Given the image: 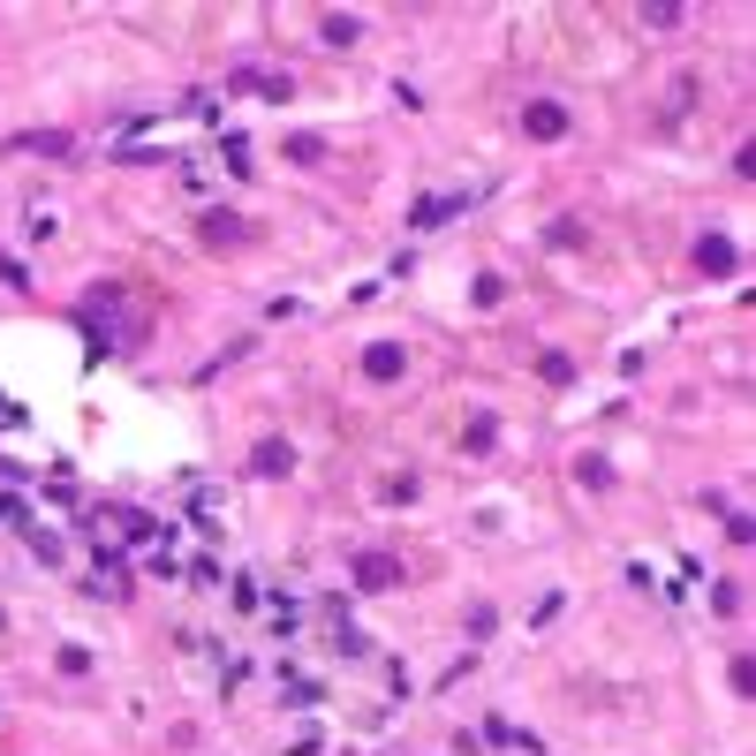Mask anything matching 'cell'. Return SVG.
Wrapping results in <instances>:
<instances>
[{"mask_svg": "<svg viewBox=\"0 0 756 756\" xmlns=\"http://www.w3.org/2000/svg\"><path fill=\"white\" fill-rule=\"evenodd\" d=\"M348 575H356V590H401V575H409V567H401L394 552H356V560H348Z\"/></svg>", "mask_w": 756, "mask_h": 756, "instance_id": "1", "label": "cell"}, {"mask_svg": "<svg viewBox=\"0 0 756 756\" xmlns=\"http://www.w3.org/2000/svg\"><path fill=\"white\" fill-rule=\"evenodd\" d=\"M401 371H409V348L401 341H371L363 348V378H371V386H394Z\"/></svg>", "mask_w": 756, "mask_h": 756, "instance_id": "2", "label": "cell"}, {"mask_svg": "<svg viewBox=\"0 0 756 756\" xmlns=\"http://www.w3.org/2000/svg\"><path fill=\"white\" fill-rule=\"evenodd\" d=\"M522 129H530L537 144L567 137V106H560V99H530V106H522Z\"/></svg>", "mask_w": 756, "mask_h": 756, "instance_id": "3", "label": "cell"}, {"mask_svg": "<svg viewBox=\"0 0 756 756\" xmlns=\"http://www.w3.org/2000/svg\"><path fill=\"white\" fill-rule=\"evenodd\" d=\"M696 273H711V280L741 273V250H734L726 235H704V242H696Z\"/></svg>", "mask_w": 756, "mask_h": 756, "instance_id": "4", "label": "cell"}, {"mask_svg": "<svg viewBox=\"0 0 756 756\" xmlns=\"http://www.w3.org/2000/svg\"><path fill=\"white\" fill-rule=\"evenodd\" d=\"M8 152H23V159H69L76 144H69V129H38V137H16Z\"/></svg>", "mask_w": 756, "mask_h": 756, "instance_id": "5", "label": "cell"}, {"mask_svg": "<svg viewBox=\"0 0 756 756\" xmlns=\"http://www.w3.org/2000/svg\"><path fill=\"white\" fill-rule=\"evenodd\" d=\"M227 91H258V99H295V76H258V69H235Z\"/></svg>", "mask_w": 756, "mask_h": 756, "instance_id": "6", "label": "cell"}, {"mask_svg": "<svg viewBox=\"0 0 756 756\" xmlns=\"http://www.w3.org/2000/svg\"><path fill=\"white\" fill-rule=\"evenodd\" d=\"M250 469H258V477H288L295 447H288V439H258V447H250Z\"/></svg>", "mask_w": 756, "mask_h": 756, "instance_id": "7", "label": "cell"}, {"mask_svg": "<svg viewBox=\"0 0 756 756\" xmlns=\"http://www.w3.org/2000/svg\"><path fill=\"white\" fill-rule=\"evenodd\" d=\"M454 212H469V197H416V212H409V227H447Z\"/></svg>", "mask_w": 756, "mask_h": 756, "instance_id": "8", "label": "cell"}, {"mask_svg": "<svg viewBox=\"0 0 756 756\" xmlns=\"http://www.w3.org/2000/svg\"><path fill=\"white\" fill-rule=\"evenodd\" d=\"M318 38H326V46H356V38H363V16H341V8H326V16H318Z\"/></svg>", "mask_w": 756, "mask_h": 756, "instance_id": "9", "label": "cell"}, {"mask_svg": "<svg viewBox=\"0 0 756 756\" xmlns=\"http://www.w3.org/2000/svg\"><path fill=\"white\" fill-rule=\"evenodd\" d=\"M462 447H469V454H492V447H499V424H492L484 409H477V416L462 424Z\"/></svg>", "mask_w": 756, "mask_h": 756, "instance_id": "10", "label": "cell"}, {"mask_svg": "<svg viewBox=\"0 0 756 756\" xmlns=\"http://www.w3.org/2000/svg\"><path fill=\"white\" fill-rule=\"evenodd\" d=\"M114 522H121V537H137V545H152V537H159V522L144 515V507H114Z\"/></svg>", "mask_w": 756, "mask_h": 756, "instance_id": "11", "label": "cell"}, {"mask_svg": "<svg viewBox=\"0 0 756 756\" xmlns=\"http://www.w3.org/2000/svg\"><path fill=\"white\" fill-rule=\"evenodd\" d=\"M280 696H288L295 711H318V704H326V688H318V681H303V673H295V681H280Z\"/></svg>", "mask_w": 756, "mask_h": 756, "instance_id": "12", "label": "cell"}, {"mask_svg": "<svg viewBox=\"0 0 756 756\" xmlns=\"http://www.w3.org/2000/svg\"><path fill=\"white\" fill-rule=\"evenodd\" d=\"M288 159H295V167H318V159H326V137H310V129H295V137H288Z\"/></svg>", "mask_w": 756, "mask_h": 756, "instance_id": "13", "label": "cell"}, {"mask_svg": "<svg viewBox=\"0 0 756 756\" xmlns=\"http://www.w3.org/2000/svg\"><path fill=\"white\" fill-rule=\"evenodd\" d=\"M537 378H545V386H575V363H567L560 348H545V356H537Z\"/></svg>", "mask_w": 756, "mask_h": 756, "instance_id": "14", "label": "cell"}, {"mask_svg": "<svg viewBox=\"0 0 756 756\" xmlns=\"http://www.w3.org/2000/svg\"><path fill=\"white\" fill-rule=\"evenodd\" d=\"M333 651H341V658H363V651H371V643H363V628H356L348 613H341V628H333Z\"/></svg>", "mask_w": 756, "mask_h": 756, "instance_id": "15", "label": "cell"}, {"mask_svg": "<svg viewBox=\"0 0 756 756\" xmlns=\"http://www.w3.org/2000/svg\"><path fill=\"white\" fill-rule=\"evenodd\" d=\"M575 477H583L590 492H605V484H613V462H598V454H583V462H575Z\"/></svg>", "mask_w": 756, "mask_h": 756, "instance_id": "16", "label": "cell"}, {"mask_svg": "<svg viewBox=\"0 0 756 756\" xmlns=\"http://www.w3.org/2000/svg\"><path fill=\"white\" fill-rule=\"evenodd\" d=\"M242 235H250L242 220H205V242H212V250H220V242H242Z\"/></svg>", "mask_w": 756, "mask_h": 756, "instance_id": "17", "label": "cell"}, {"mask_svg": "<svg viewBox=\"0 0 756 756\" xmlns=\"http://www.w3.org/2000/svg\"><path fill=\"white\" fill-rule=\"evenodd\" d=\"M673 23H681V8H673V0H658V8H643V31H673Z\"/></svg>", "mask_w": 756, "mask_h": 756, "instance_id": "18", "label": "cell"}, {"mask_svg": "<svg viewBox=\"0 0 756 756\" xmlns=\"http://www.w3.org/2000/svg\"><path fill=\"white\" fill-rule=\"evenodd\" d=\"M462 628H469V643H477V636H492V628H499V613H492V605H469Z\"/></svg>", "mask_w": 756, "mask_h": 756, "instance_id": "19", "label": "cell"}, {"mask_svg": "<svg viewBox=\"0 0 756 756\" xmlns=\"http://www.w3.org/2000/svg\"><path fill=\"white\" fill-rule=\"evenodd\" d=\"M220 159H227V174H250V144H242V137H227Z\"/></svg>", "mask_w": 756, "mask_h": 756, "instance_id": "20", "label": "cell"}, {"mask_svg": "<svg viewBox=\"0 0 756 756\" xmlns=\"http://www.w3.org/2000/svg\"><path fill=\"white\" fill-rule=\"evenodd\" d=\"M711 613H741V583H711Z\"/></svg>", "mask_w": 756, "mask_h": 756, "instance_id": "21", "label": "cell"}, {"mask_svg": "<svg viewBox=\"0 0 756 756\" xmlns=\"http://www.w3.org/2000/svg\"><path fill=\"white\" fill-rule=\"evenodd\" d=\"M469 295H477V310H492L499 295H507V280H499V273H484V280H477V288H469Z\"/></svg>", "mask_w": 756, "mask_h": 756, "instance_id": "22", "label": "cell"}, {"mask_svg": "<svg viewBox=\"0 0 756 756\" xmlns=\"http://www.w3.org/2000/svg\"><path fill=\"white\" fill-rule=\"evenodd\" d=\"M416 499V477H386V507H409Z\"/></svg>", "mask_w": 756, "mask_h": 756, "instance_id": "23", "label": "cell"}, {"mask_svg": "<svg viewBox=\"0 0 756 756\" xmlns=\"http://www.w3.org/2000/svg\"><path fill=\"white\" fill-rule=\"evenodd\" d=\"M61 673H91V651H84V643H61Z\"/></svg>", "mask_w": 756, "mask_h": 756, "instance_id": "24", "label": "cell"}, {"mask_svg": "<svg viewBox=\"0 0 756 756\" xmlns=\"http://www.w3.org/2000/svg\"><path fill=\"white\" fill-rule=\"evenodd\" d=\"M0 522H16V530H31V515H23V499H16V492H0Z\"/></svg>", "mask_w": 756, "mask_h": 756, "instance_id": "25", "label": "cell"}, {"mask_svg": "<svg viewBox=\"0 0 756 756\" xmlns=\"http://www.w3.org/2000/svg\"><path fill=\"white\" fill-rule=\"evenodd\" d=\"M0 280H8V288H31V273H23V258H8V250H0Z\"/></svg>", "mask_w": 756, "mask_h": 756, "instance_id": "26", "label": "cell"}, {"mask_svg": "<svg viewBox=\"0 0 756 756\" xmlns=\"http://www.w3.org/2000/svg\"><path fill=\"white\" fill-rule=\"evenodd\" d=\"M0 424H23V409H16V401H0Z\"/></svg>", "mask_w": 756, "mask_h": 756, "instance_id": "27", "label": "cell"}]
</instances>
